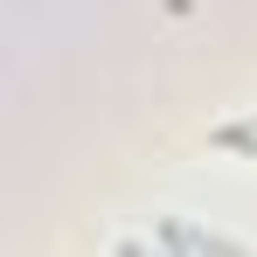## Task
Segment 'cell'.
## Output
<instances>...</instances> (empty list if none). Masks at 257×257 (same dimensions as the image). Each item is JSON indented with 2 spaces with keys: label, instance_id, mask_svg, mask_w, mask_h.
Returning a JSON list of instances; mask_svg holds the SVG:
<instances>
[{
  "label": "cell",
  "instance_id": "obj_1",
  "mask_svg": "<svg viewBox=\"0 0 257 257\" xmlns=\"http://www.w3.org/2000/svg\"><path fill=\"white\" fill-rule=\"evenodd\" d=\"M215 146H229V153H257V118H236V125L215 132Z\"/></svg>",
  "mask_w": 257,
  "mask_h": 257
}]
</instances>
